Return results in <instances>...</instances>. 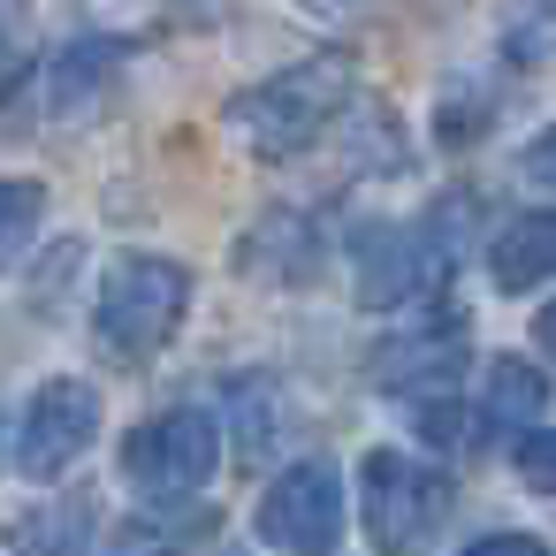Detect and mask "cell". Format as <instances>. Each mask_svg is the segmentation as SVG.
<instances>
[{
  "label": "cell",
  "mask_w": 556,
  "mask_h": 556,
  "mask_svg": "<svg viewBox=\"0 0 556 556\" xmlns=\"http://www.w3.org/2000/svg\"><path fill=\"white\" fill-rule=\"evenodd\" d=\"M351 92H358V62L351 54L298 62V70H282V77H267V85H252V92L229 100V138L244 153H260V161H282V153L313 146L320 123L343 115Z\"/></svg>",
  "instance_id": "obj_1"
},
{
  "label": "cell",
  "mask_w": 556,
  "mask_h": 556,
  "mask_svg": "<svg viewBox=\"0 0 556 556\" xmlns=\"http://www.w3.org/2000/svg\"><path fill=\"white\" fill-rule=\"evenodd\" d=\"M184 305H191V275H184L176 260L138 252V260H123V267L100 282V343H108L115 358H153V351L176 336Z\"/></svg>",
  "instance_id": "obj_2"
},
{
  "label": "cell",
  "mask_w": 556,
  "mask_h": 556,
  "mask_svg": "<svg viewBox=\"0 0 556 556\" xmlns=\"http://www.w3.org/2000/svg\"><path fill=\"white\" fill-rule=\"evenodd\" d=\"M358 503H366V541L374 548H389V556H412L434 526H442V510H450V480L442 472H427L419 457H404V450H374L366 465H358Z\"/></svg>",
  "instance_id": "obj_3"
},
{
  "label": "cell",
  "mask_w": 556,
  "mask_h": 556,
  "mask_svg": "<svg viewBox=\"0 0 556 556\" xmlns=\"http://www.w3.org/2000/svg\"><path fill=\"white\" fill-rule=\"evenodd\" d=\"M214 465H222V427H214L206 412H161V419H146V427L123 442V472H130L146 495H161V503L199 495V488L214 480Z\"/></svg>",
  "instance_id": "obj_4"
},
{
  "label": "cell",
  "mask_w": 556,
  "mask_h": 556,
  "mask_svg": "<svg viewBox=\"0 0 556 556\" xmlns=\"http://www.w3.org/2000/svg\"><path fill=\"white\" fill-rule=\"evenodd\" d=\"M260 541L282 556H328L343 541V480L328 457L290 465L267 495H260Z\"/></svg>",
  "instance_id": "obj_5"
},
{
  "label": "cell",
  "mask_w": 556,
  "mask_h": 556,
  "mask_svg": "<svg viewBox=\"0 0 556 556\" xmlns=\"http://www.w3.org/2000/svg\"><path fill=\"white\" fill-rule=\"evenodd\" d=\"M100 434V389L92 381H47L24 412V434H16V472L31 480H62Z\"/></svg>",
  "instance_id": "obj_6"
},
{
  "label": "cell",
  "mask_w": 556,
  "mask_h": 556,
  "mask_svg": "<svg viewBox=\"0 0 556 556\" xmlns=\"http://www.w3.org/2000/svg\"><path fill=\"white\" fill-rule=\"evenodd\" d=\"M419 282H427V252H419L412 229H366V237H358V298H366L374 313L404 305Z\"/></svg>",
  "instance_id": "obj_7"
},
{
  "label": "cell",
  "mask_w": 556,
  "mask_h": 556,
  "mask_svg": "<svg viewBox=\"0 0 556 556\" xmlns=\"http://www.w3.org/2000/svg\"><path fill=\"white\" fill-rule=\"evenodd\" d=\"M237 267H244V275H267V282H305V275L320 267V229H313L305 214H267V222L244 237Z\"/></svg>",
  "instance_id": "obj_8"
},
{
  "label": "cell",
  "mask_w": 556,
  "mask_h": 556,
  "mask_svg": "<svg viewBox=\"0 0 556 556\" xmlns=\"http://www.w3.org/2000/svg\"><path fill=\"white\" fill-rule=\"evenodd\" d=\"M488 275H495V290H533V282H548V275H556V214H518V222L495 237Z\"/></svg>",
  "instance_id": "obj_9"
},
{
  "label": "cell",
  "mask_w": 556,
  "mask_h": 556,
  "mask_svg": "<svg viewBox=\"0 0 556 556\" xmlns=\"http://www.w3.org/2000/svg\"><path fill=\"white\" fill-rule=\"evenodd\" d=\"M16 556H85V541H92V510L77 503V495H62V503H39V510H24L16 518Z\"/></svg>",
  "instance_id": "obj_10"
},
{
  "label": "cell",
  "mask_w": 556,
  "mask_h": 556,
  "mask_svg": "<svg viewBox=\"0 0 556 556\" xmlns=\"http://www.w3.org/2000/svg\"><path fill=\"white\" fill-rule=\"evenodd\" d=\"M465 358V336L450 328L442 343L434 336H404V343H381L374 351V381L381 389H404V381H450V366Z\"/></svg>",
  "instance_id": "obj_11"
},
{
  "label": "cell",
  "mask_w": 556,
  "mask_h": 556,
  "mask_svg": "<svg viewBox=\"0 0 556 556\" xmlns=\"http://www.w3.org/2000/svg\"><path fill=\"white\" fill-rule=\"evenodd\" d=\"M548 404V381L526 358H495L488 366V427H533Z\"/></svg>",
  "instance_id": "obj_12"
},
{
  "label": "cell",
  "mask_w": 556,
  "mask_h": 556,
  "mask_svg": "<svg viewBox=\"0 0 556 556\" xmlns=\"http://www.w3.org/2000/svg\"><path fill=\"white\" fill-rule=\"evenodd\" d=\"M39 214H47V191L31 176H0V267L24 252V237L39 229Z\"/></svg>",
  "instance_id": "obj_13"
},
{
  "label": "cell",
  "mask_w": 556,
  "mask_h": 556,
  "mask_svg": "<svg viewBox=\"0 0 556 556\" xmlns=\"http://www.w3.org/2000/svg\"><path fill=\"white\" fill-rule=\"evenodd\" d=\"M123 54H130V47H115V39L70 47V54L54 62V100H62V108H70V100H85V92H92V85H100V77H108V70H115Z\"/></svg>",
  "instance_id": "obj_14"
},
{
  "label": "cell",
  "mask_w": 556,
  "mask_h": 556,
  "mask_svg": "<svg viewBox=\"0 0 556 556\" xmlns=\"http://www.w3.org/2000/svg\"><path fill=\"white\" fill-rule=\"evenodd\" d=\"M518 472H526L533 488H556V427H541V434L518 442Z\"/></svg>",
  "instance_id": "obj_15"
},
{
  "label": "cell",
  "mask_w": 556,
  "mask_h": 556,
  "mask_svg": "<svg viewBox=\"0 0 556 556\" xmlns=\"http://www.w3.org/2000/svg\"><path fill=\"white\" fill-rule=\"evenodd\" d=\"M526 176H533L541 191H556V130H541V138L526 146Z\"/></svg>",
  "instance_id": "obj_16"
},
{
  "label": "cell",
  "mask_w": 556,
  "mask_h": 556,
  "mask_svg": "<svg viewBox=\"0 0 556 556\" xmlns=\"http://www.w3.org/2000/svg\"><path fill=\"white\" fill-rule=\"evenodd\" d=\"M465 556H548L533 533H488V541H472Z\"/></svg>",
  "instance_id": "obj_17"
},
{
  "label": "cell",
  "mask_w": 556,
  "mask_h": 556,
  "mask_svg": "<svg viewBox=\"0 0 556 556\" xmlns=\"http://www.w3.org/2000/svg\"><path fill=\"white\" fill-rule=\"evenodd\" d=\"M313 16H351V9H366V0H305Z\"/></svg>",
  "instance_id": "obj_18"
},
{
  "label": "cell",
  "mask_w": 556,
  "mask_h": 556,
  "mask_svg": "<svg viewBox=\"0 0 556 556\" xmlns=\"http://www.w3.org/2000/svg\"><path fill=\"white\" fill-rule=\"evenodd\" d=\"M541 343H548V351H556V305H548V313H541Z\"/></svg>",
  "instance_id": "obj_19"
}]
</instances>
